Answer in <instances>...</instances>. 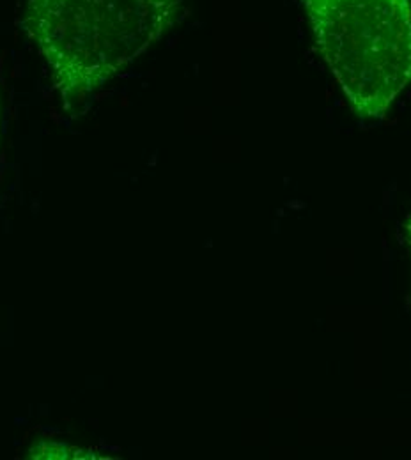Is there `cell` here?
<instances>
[{"instance_id":"6da1fadb","label":"cell","mask_w":411,"mask_h":460,"mask_svg":"<svg viewBox=\"0 0 411 460\" xmlns=\"http://www.w3.org/2000/svg\"><path fill=\"white\" fill-rule=\"evenodd\" d=\"M184 0H27L25 31L66 111L87 100L171 31Z\"/></svg>"},{"instance_id":"7a4b0ae2","label":"cell","mask_w":411,"mask_h":460,"mask_svg":"<svg viewBox=\"0 0 411 460\" xmlns=\"http://www.w3.org/2000/svg\"><path fill=\"white\" fill-rule=\"evenodd\" d=\"M353 112L383 119L411 84V0H299Z\"/></svg>"},{"instance_id":"3957f363","label":"cell","mask_w":411,"mask_h":460,"mask_svg":"<svg viewBox=\"0 0 411 460\" xmlns=\"http://www.w3.org/2000/svg\"><path fill=\"white\" fill-rule=\"evenodd\" d=\"M405 232H407V241H408V246H410L411 253V213L407 218V224H405Z\"/></svg>"}]
</instances>
